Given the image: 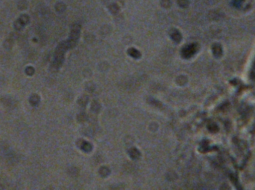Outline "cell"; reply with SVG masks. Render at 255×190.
I'll return each mask as SVG.
<instances>
[{"label":"cell","mask_w":255,"mask_h":190,"mask_svg":"<svg viewBox=\"0 0 255 190\" xmlns=\"http://www.w3.org/2000/svg\"><path fill=\"white\" fill-rule=\"evenodd\" d=\"M129 55L134 58H138L140 56L139 52H138L137 51L135 50V49H131V50L129 51Z\"/></svg>","instance_id":"4"},{"label":"cell","mask_w":255,"mask_h":190,"mask_svg":"<svg viewBox=\"0 0 255 190\" xmlns=\"http://www.w3.org/2000/svg\"><path fill=\"white\" fill-rule=\"evenodd\" d=\"M243 1H244V0H234V4H235L237 7H238V6L241 5V4L243 2Z\"/></svg>","instance_id":"6"},{"label":"cell","mask_w":255,"mask_h":190,"mask_svg":"<svg viewBox=\"0 0 255 190\" xmlns=\"http://www.w3.org/2000/svg\"><path fill=\"white\" fill-rule=\"evenodd\" d=\"M81 148H82V150L85 151V152H90V151L92 150V146H91L89 143H87V142H84V143L81 145Z\"/></svg>","instance_id":"3"},{"label":"cell","mask_w":255,"mask_h":190,"mask_svg":"<svg viewBox=\"0 0 255 190\" xmlns=\"http://www.w3.org/2000/svg\"><path fill=\"white\" fill-rule=\"evenodd\" d=\"M195 52H196V48L193 46H191L183 51V55H184L185 58H190L195 53Z\"/></svg>","instance_id":"1"},{"label":"cell","mask_w":255,"mask_h":190,"mask_svg":"<svg viewBox=\"0 0 255 190\" xmlns=\"http://www.w3.org/2000/svg\"><path fill=\"white\" fill-rule=\"evenodd\" d=\"M107 170V168H106V167H103V168L100 170V174L102 175L103 176H108V175L109 174V172H107L106 173V170Z\"/></svg>","instance_id":"5"},{"label":"cell","mask_w":255,"mask_h":190,"mask_svg":"<svg viewBox=\"0 0 255 190\" xmlns=\"http://www.w3.org/2000/svg\"><path fill=\"white\" fill-rule=\"evenodd\" d=\"M129 155H130L132 159L135 160L139 158L140 153H139V151H138L136 148H131V149L129 150Z\"/></svg>","instance_id":"2"}]
</instances>
